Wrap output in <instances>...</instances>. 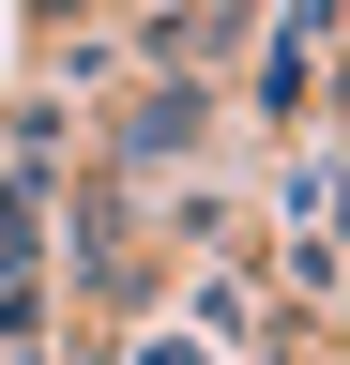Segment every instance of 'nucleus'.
Wrapping results in <instances>:
<instances>
[{"mask_svg": "<svg viewBox=\"0 0 350 365\" xmlns=\"http://www.w3.org/2000/svg\"><path fill=\"white\" fill-rule=\"evenodd\" d=\"M274 228H289V274L304 289H350V153H304V168H274Z\"/></svg>", "mask_w": 350, "mask_h": 365, "instance_id": "obj_1", "label": "nucleus"}, {"mask_svg": "<svg viewBox=\"0 0 350 365\" xmlns=\"http://www.w3.org/2000/svg\"><path fill=\"white\" fill-rule=\"evenodd\" d=\"M213 137V91H138V122H122V168H168Z\"/></svg>", "mask_w": 350, "mask_h": 365, "instance_id": "obj_2", "label": "nucleus"}, {"mask_svg": "<svg viewBox=\"0 0 350 365\" xmlns=\"http://www.w3.org/2000/svg\"><path fill=\"white\" fill-rule=\"evenodd\" d=\"M138 365H198V350H183V335H153V350H138Z\"/></svg>", "mask_w": 350, "mask_h": 365, "instance_id": "obj_3", "label": "nucleus"}]
</instances>
